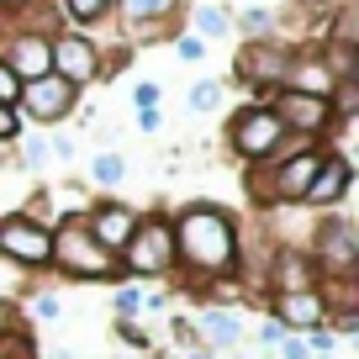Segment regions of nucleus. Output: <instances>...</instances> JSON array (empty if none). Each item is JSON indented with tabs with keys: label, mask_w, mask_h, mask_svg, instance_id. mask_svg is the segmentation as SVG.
Returning a JSON list of instances; mask_svg holds the SVG:
<instances>
[{
	"label": "nucleus",
	"mask_w": 359,
	"mask_h": 359,
	"mask_svg": "<svg viewBox=\"0 0 359 359\" xmlns=\"http://www.w3.org/2000/svg\"><path fill=\"white\" fill-rule=\"evenodd\" d=\"M90 180H95V185H122L127 180V158L122 154H95L90 158Z\"/></svg>",
	"instance_id": "18"
},
{
	"label": "nucleus",
	"mask_w": 359,
	"mask_h": 359,
	"mask_svg": "<svg viewBox=\"0 0 359 359\" xmlns=\"http://www.w3.org/2000/svg\"><path fill=\"white\" fill-rule=\"evenodd\" d=\"M79 106V90L64 85L58 74H43L32 79V85H22V95H16V116H32V122H64L69 111Z\"/></svg>",
	"instance_id": "11"
},
{
	"label": "nucleus",
	"mask_w": 359,
	"mask_h": 359,
	"mask_svg": "<svg viewBox=\"0 0 359 359\" xmlns=\"http://www.w3.org/2000/svg\"><path fill=\"white\" fill-rule=\"evenodd\" d=\"M48 264L64 269L69 280H111L116 275V259L85 233V222H58L53 227V259Z\"/></svg>",
	"instance_id": "4"
},
{
	"label": "nucleus",
	"mask_w": 359,
	"mask_h": 359,
	"mask_svg": "<svg viewBox=\"0 0 359 359\" xmlns=\"http://www.w3.org/2000/svg\"><path fill=\"white\" fill-rule=\"evenodd\" d=\"M6 333H11V306L0 302V338H6Z\"/></svg>",
	"instance_id": "33"
},
{
	"label": "nucleus",
	"mask_w": 359,
	"mask_h": 359,
	"mask_svg": "<svg viewBox=\"0 0 359 359\" xmlns=\"http://www.w3.org/2000/svg\"><path fill=\"white\" fill-rule=\"evenodd\" d=\"M116 16L127 22V32H133L137 43H154V37L175 32L180 0H116Z\"/></svg>",
	"instance_id": "12"
},
{
	"label": "nucleus",
	"mask_w": 359,
	"mask_h": 359,
	"mask_svg": "<svg viewBox=\"0 0 359 359\" xmlns=\"http://www.w3.org/2000/svg\"><path fill=\"white\" fill-rule=\"evenodd\" d=\"M133 227H137V212H133V206H95V212H90L85 217V233L90 238H95V243H101L106 248V254H122V248H127V238H133Z\"/></svg>",
	"instance_id": "13"
},
{
	"label": "nucleus",
	"mask_w": 359,
	"mask_h": 359,
	"mask_svg": "<svg viewBox=\"0 0 359 359\" xmlns=\"http://www.w3.org/2000/svg\"><path fill=\"white\" fill-rule=\"evenodd\" d=\"M323 154H327L323 143H302L291 158H275V169H269V201L275 206H302L306 185H312L317 164H323Z\"/></svg>",
	"instance_id": "9"
},
{
	"label": "nucleus",
	"mask_w": 359,
	"mask_h": 359,
	"mask_svg": "<svg viewBox=\"0 0 359 359\" xmlns=\"http://www.w3.org/2000/svg\"><path fill=\"white\" fill-rule=\"evenodd\" d=\"M22 137V116H16V106H0V143H16Z\"/></svg>",
	"instance_id": "24"
},
{
	"label": "nucleus",
	"mask_w": 359,
	"mask_h": 359,
	"mask_svg": "<svg viewBox=\"0 0 359 359\" xmlns=\"http://www.w3.org/2000/svg\"><path fill=\"white\" fill-rule=\"evenodd\" d=\"M302 48H285V43H248L243 53H238V74H243V85L254 90V106H264L275 90L291 79V64Z\"/></svg>",
	"instance_id": "6"
},
{
	"label": "nucleus",
	"mask_w": 359,
	"mask_h": 359,
	"mask_svg": "<svg viewBox=\"0 0 359 359\" xmlns=\"http://www.w3.org/2000/svg\"><path fill=\"white\" fill-rule=\"evenodd\" d=\"M48 158H53V154H48L43 137H37V133H22V164H27V169H43Z\"/></svg>",
	"instance_id": "20"
},
{
	"label": "nucleus",
	"mask_w": 359,
	"mask_h": 359,
	"mask_svg": "<svg viewBox=\"0 0 359 359\" xmlns=\"http://www.w3.org/2000/svg\"><path fill=\"white\" fill-rule=\"evenodd\" d=\"M116 338H122L127 348H137V354H148V333L137 323H116Z\"/></svg>",
	"instance_id": "25"
},
{
	"label": "nucleus",
	"mask_w": 359,
	"mask_h": 359,
	"mask_svg": "<svg viewBox=\"0 0 359 359\" xmlns=\"http://www.w3.org/2000/svg\"><path fill=\"white\" fill-rule=\"evenodd\" d=\"M0 64L16 74V85H32V79L53 74V37L27 32V27H11L0 37Z\"/></svg>",
	"instance_id": "8"
},
{
	"label": "nucleus",
	"mask_w": 359,
	"mask_h": 359,
	"mask_svg": "<svg viewBox=\"0 0 359 359\" xmlns=\"http://www.w3.org/2000/svg\"><path fill=\"white\" fill-rule=\"evenodd\" d=\"M227 143H233L238 158L248 164H269V158H280V148L291 143L280 127V116L269 111V106H243V111L227 122Z\"/></svg>",
	"instance_id": "5"
},
{
	"label": "nucleus",
	"mask_w": 359,
	"mask_h": 359,
	"mask_svg": "<svg viewBox=\"0 0 359 359\" xmlns=\"http://www.w3.org/2000/svg\"><path fill=\"white\" fill-rule=\"evenodd\" d=\"M243 27H248V32H269L275 16H269V11H243Z\"/></svg>",
	"instance_id": "31"
},
{
	"label": "nucleus",
	"mask_w": 359,
	"mask_h": 359,
	"mask_svg": "<svg viewBox=\"0 0 359 359\" xmlns=\"http://www.w3.org/2000/svg\"><path fill=\"white\" fill-rule=\"evenodd\" d=\"M137 127H143V133H158V111H137Z\"/></svg>",
	"instance_id": "32"
},
{
	"label": "nucleus",
	"mask_w": 359,
	"mask_h": 359,
	"mask_svg": "<svg viewBox=\"0 0 359 359\" xmlns=\"http://www.w3.org/2000/svg\"><path fill=\"white\" fill-rule=\"evenodd\" d=\"M32 312H37V317L48 323V317H58L64 306H58V296H48V291H43V296H32Z\"/></svg>",
	"instance_id": "30"
},
{
	"label": "nucleus",
	"mask_w": 359,
	"mask_h": 359,
	"mask_svg": "<svg viewBox=\"0 0 359 359\" xmlns=\"http://www.w3.org/2000/svg\"><path fill=\"white\" fill-rule=\"evenodd\" d=\"M16 95H22V85H16V74L6 64H0V106H16Z\"/></svg>",
	"instance_id": "27"
},
{
	"label": "nucleus",
	"mask_w": 359,
	"mask_h": 359,
	"mask_svg": "<svg viewBox=\"0 0 359 359\" xmlns=\"http://www.w3.org/2000/svg\"><path fill=\"white\" fill-rule=\"evenodd\" d=\"M158 95H164V90L148 79V85H137V90H133V106H137V111H158Z\"/></svg>",
	"instance_id": "26"
},
{
	"label": "nucleus",
	"mask_w": 359,
	"mask_h": 359,
	"mask_svg": "<svg viewBox=\"0 0 359 359\" xmlns=\"http://www.w3.org/2000/svg\"><path fill=\"white\" fill-rule=\"evenodd\" d=\"M175 58H180V64H201V58H206V43H201L196 32H180V37H175Z\"/></svg>",
	"instance_id": "22"
},
{
	"label": "nucleus",
	"mask_w": 359,
	"mask_h": 359,
	"mask_svg": "<svg viewBox=\"0 0 359 359\" xmlns=\"http://www.w3.org/2000/svg\"><path fill=\"white\" fill-rule=\"evenodd\" d=\"M306 259H312L317 280H354L359 275V233L348 217H323L312 233V243H306Z\"/></svg>",
	"instance_id": "3"
},
{
	"label": "nucleus",
	"mask_w": 359,
	"mask_h": 359,
	"mask_svg": "<svg viewBox=\"0 0 359 359\" xmlns=\"http://www.w3.org/2000/svg\"><path fill=\"white\" fill-rule=\"evenodd\" d=\"M275 302V323L285 327V333H317V327H327V306L317 302V291H291V296H269Z\"/></svg>",
	"instance_id": "15"
},
{
	"label": "nucleus",
	"mask_w": 359,
	"mask_h": 359,
	"mask_svg": "<svg viewBox=\"0 0 359 359\" xmlns=\"http://www.w3.org/2000/svg\"><path fill=\"white\" fill-rule=\"evenodd\" d=\"M196 333H201V344H212V348H233L238 338H243V323H238V312H227V306H212V312L196 323Z\"/></svg>",
	"instance_id": "16"
},
{
	"label": "nucleus",
	"mask_w": 359,
	"mask_h": 359,
	"mask_svg": "<svg viewBox=\"0 0 359 359\" xmlns=\"http://www.w3.org/2000/svg\"><path fill=\"white\" fill-rule=\"evenodd\" d=\"M191 106L196 111H217V106H222V85H217V79H201V85L191 90Z\"/></svg>",
	"instance_id": "21"
},
{
	"label": "nucleus",
	"mask_w": 359,
	"mask_h": 359,
	"mask_svg": "<svg viewBox=\"0 0 359 359\" xmlns=\"http://www.w3.org/2000/svg\"><path fill=\"white\" fill-rule=\"evenodd\" d=\"M196 27H201L206 37H222V32H227L233 22H227V16L217 11V6H196Z\"/></svg>",
	"instance_id": "23"
},
{
	"label": "nucleus",
	"mask_w": 359,
	"mask_h": 359,
	"mask_svg": "<svg viewBox=\"0 0 359 359\" xmlns=\"http://www.w3.org/2000/svg\"><path fill=\"white\" fill-rule=\"evenodd\" d=\"M58 16H69L74 27H101L106 16H116V0H58Z\"/></svg>",
	"instance_id": "17"
},
{
	"label": "nucleus",
	"mask_w": 359,
	"mask_h": 359,
	"mask_svg": "<svg viewBox=\"0 0 359 359\" xmlns=\"http://www.w3.org/2000/svg\"><path fill=\"white\" fill-rule=\"evenodd\" d=\"M280 359H312V348H306V338H280Z\"/></svg>",
	"instance_id": "29"
},
{
	"label": "nucleus",
	"mask_w": 359,
	"mask_h": 359,
	"mask_svg": "<svg viewBox=\"0 0 359 359\" xmlns=\"http://www.w3.org/2000/svg\"><path fill=\"white\" fill-rule=\"evenodd\" d=\"M0 259L16 264L22 275H27V269H48V259H53V233L37 227V222H27L22 212L0 217Z\"/></svg>",
	"instance_id": "7"
},
{
	"label": "nucleus",
	"mask_w": 359,
	"mask_h": 359,
	"mask_svg": "<svg viewBox=\"0 0 359 359\" xmlns=\"http://www.w3.org/2000/svg\"><path fill=\"white\" fill-rule=\"evenodd\" d=\"M175 233V269H185V280L196 285H217L227 280L243 259V243H238V222L212 201L180 206V217L169 222Z\"/></svg>",
	"instance_id": "1"
},
{
	"label": "nucleus",
	"mask_w": 359,
	"mask_h": 359,
	"mask_svg": "<svg viewBox=\"0 0 359 359\" xmlns=\"http://www.w3.org/2000/svg\"><path fill=\"white\" fill-rule=\"evenodd\" d=\"M22 6H32V0H0V11H22Z\"/></svg>",
	"instance_id": "34"
},
{
	"label": "nucleus",
	"mask_w": 359,
	"mask_h": 359,
	"mask_svg": "<svg viewBox=\"0 0 359 359\" xmlns=\"http://www.w3.org/2000/svg\"><path fill=\"white\" fill-rule=\"evenodd\" d=\"M143 306H148V296L137 291V285H122V291H116V323H133Z\"/></svg>",
	"instance_id": "19"
},
{
	"label": "nucleus",
	"mask_w": 359,
	"mask_h": 359,
	"mask_svg": "<svg viewBox=\"0 0 359 359\" xmlns=\"http://www.w3.org/2000/svg\"><path fill=\"white\" fill-rule=\"evenodd\" d=\"M280 338H285V327L275 323V317H264V323H259V344H264V348H280Z\"/></svg>",
	"instance_id": "28"
},
{
	"label": "nucleus",
	"mask_w": 359,
	"mask_h": 359,
	"mask_svg": "<svg viewBox=\"0 0 359 359\" xmlns=\"http://www.w3.org/2000/svg\"><path fill=\"white\" fill-rule=\"evenodd\" d=\"M122 269L133 280H164L175 275V233H169V217H137L133 238H127L122 254Z\"/></svg>",
	"instance_id": "2"
},
{
	"label": "nucleus",
	"mask_w": 359,
	"mask_h": 359,
	"mask_svg": "<svg viewBox=\"0 0 359 359\" xmlns=\"http://www.w3.org/2000/svg\"><path fill=\"white\" fill-rule=\"evenodd\" d=\"M101 69H106V58H101V48L90 43V37H79V32H53V74L64 79V85L85 90V85H95V79H101Z\"/></svg>",
	"instance_id": "10"
},
{
	"label": "nucleus",
	"mask_w": 359,
	"mask_h": 359,
	"mask_svg": "<svg viewBox=\"0 0 359 359\" xmlns=\"http://www.w3.org/2000/svg\"><path fill=\"white\" fill-rule=\"evenodd\" d=\"M348 180H354L348 158L344 154H323V164H317V175H312V185H306V201L302 206H327V212H333V206L348 196Z\"/></svg>",
	"instance_id": "14"
}]
</instances>
